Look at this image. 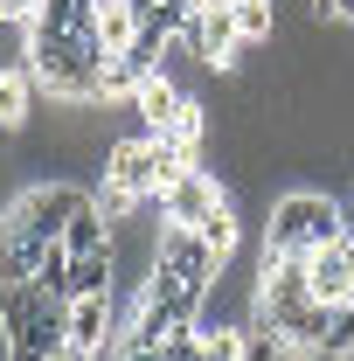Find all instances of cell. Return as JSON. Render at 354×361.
<instances>
[{
	"instance_id": "6da1fadb",
	"label": "cell",
	"mask_w": 354,
	"mask_h": 361,
	"mask_svg": "<svg viewBox=\"0 0 354 361\" xmlns=\"http://www.w3.org/2000/svg\"><path fill=\"white\" fill-rule=\"evenodd\" d=\"M0 319H7V361H56L70 348V299L56 285H7L0 299Z\"/></svg>"
},
{
	"instance_id": "7a4b0ae2",
	"label": "cell",
	"mask_w": 354,
	"mask_h": 361,
	"mask_svg": "<svg viewBox=\"0 0 354 361\" xmlns=\"http://www.w3.org/2000/svg\"><path fill=\"white\" fill-rule=\"evenodd\" d=\"M348 236V216H341V202L334 195H319V188H292V195H278L271 202V223H264V250H326V243H341Z\"/></svg>"
},
{
	"instance_id": "3957f363",
	"label": "cell",
	"mask_w": 354,
	"mask_h": 361,
	"mask_svg": "<svg viewBox=\"0 0 354 361\" xmlns=\"http://www.w3.org/2000/svg\"><path fill=\"white\" fill-rule=\"evenodd\" d=\"M28 70L56 97H97L104 49L90 42V35H28Z\"/></svg>"
},
{
	"instance_id": "277c9868",
	"label": "cell",
	"mask_w": 354,
	"mask_h": 361,
	"mask_svg": "<svg viewBox=\"0 0 354 361\" xmlns=\"http://www.w3.org/2000/svg\"><path fill=\"white\" fill-rule=\"evenodd\" d=\"M90 202V188H70V180H35V188H21L7 209H0V223L28 229V236H42V243H63V229L70 216Z\"/></svg>"
},
{
	"instance_id": "5b68a950",
	"label": "cell",
	"mask_w": 354,
	"mask_h": 361,
	"mask_svg": "<svg viewBox=\"0 0 354 361\" xmlns=\"http://www.w3.org/2000/svg\"><path fill=\"white\" fill-rule=\"evenodd\" d=\"M222 202H229V195H222L216 167H202V160H195V167H188V174H181L174 188H167V195H160V223L202 229V223H209V216H216V209H222Z\"/></svg>"
},
{
	"instance_id": "8992f818",
	"label": "cell",
	"mask_w": 354,
	"mask_h": 361,
	"mask_svg": "<svg viewBox=\"0 0 354 361\" xmlns=\"http://www.w3.org/2000/svg\"><path fill=\"white\" fill-rule=\"evenodd\" d=\"M111 334H118V299L111 292H90V299H70V355H111Z\"/></svg>"
},
{
	"instance_id": "52a82bcc",
	"label": "cell",
	"mask_w": 354,
	"mask_h": 361,
	"mask_svg": "<svg viewBox=\"0 0 354 361\" xmlns=\"http://www.w3.org/2000/svg\"><path fill=\"white\" fill-rule=\"evenodd\" d=\"M306 278H312V299H319V306H348V299H354V229L341 236V243L312 250Z\"/></svg>"
},
{
	"instance_id": "ba28073f",
	"label": "cell",
	"mask_w": 354,
	"mask_h": 361,
	"mask_svg": "<svg viewBox=\"0 0 354 361\" xmlns=\"http://www.w3.org/2000/svg\"><path fill=\"white\" fill-rule=\"evenodd\" d=\"M118 285V264H111V250H90V257H70L63 278H56V292L63 299H90V292H111Z\"/></svg>"
},
{
	"instance_id": "9c48e42d",
	"label": "cell",
	"mask_w": 354,
	"mask_h": 361,
	"mask_svg": "<svg viewBox=\"0 0 354 361\" xmlns=\"http://www.w3.org/2000/svg\"><path fill=\"white\" fill-rule=\"evenodd\" d=\"M35 70L28 63H14V70H0V133H21L28 118H35Z\"/></svg>"
},
{
	"instance_id": "30bf717a",
	"label": "cell",
	"mask_w": 354,
	"mask_h": 361,
	"mask_svg": "<svg viewBox=\"0 0 354 361\" xmlns=\"http://www.w3.org/2000/svg\"><path fill=\"white\" fill-rule=\"evenodd\" d=\"M139 21H146V14H139L133 0H97V49H104V56H126L133 35H139Z\"/></svg>"
},
{
	"instance_id": "8fae6325",
	"label": "cell",
	"mask_w": 354,
	"mask_h": 361,
	"mask_svg": "<svg viewBox=\"0 0 354 361\" xmlns=\"http://www.w3.org/2000/svg\"><path fill=\"white\" fill-rule=\"evenodd\" d=\"M63 250H70V257L111 250V223H104V209H97V202H84V209L70 216V229H63Z\"/></svg>"
},
{
	"instance_id": "7c38bea8",
	"label": "cell",
	"mask_w": 354,
	"mask_h": 361,
	"mask_svg": "<svg viewBox=\"0 0 354 361\" xmlns=\"http://www.w3.org/2000/svg\"><path fill=\"white\" fill-rule=\"evenodd\" d=\"M229 14H236L243 42H271L278 35V0H229Z\"/></svg>"
},
{
	"instance_id": "4fadbf2b",
	"label": "cell",
	"mask_w": 354,
	"mask_h": 361,
	"mask_svg": "<svg viewBox=\"0 0 354 361\" xmlns=\"http://www.w3.org/2000/svg\"><path fill=\"white\" fill-rule=\"evenodd\" d=\"M202 243H209V250H216L222 264H229V257H236V209H229V202H222L216 216H209V223H202Z\"/></svg>"
},
{
	"instance_id": "5bb4252c",
	"label": "cell",
	"mask_w": 354,
	"mask_h": 361,
	"mask_svg": "<svg viewBox=\"0 0 354 361\" xmlns=\"http://www.w3.org/2000/svg\"><path fill=\"white\" fill-rule=\"evenodd\" d=\"M334 21H341V28H354V0H334Z\"/></svg>"
},
{
	"instance_id": "9a60e30c",
	"label": "cell",
	"mask_w": 354,
	"mask_h": 361,
	"mask_svg": "<svg viewBox=\"0 0 354 361\" xmlns=\"http://www.w3.org/2000/svg\"><path fill=\"white\" fill-rule=\"evenodd\" d=\"M56 361H84V355H70V348H63V355H56Z\"/></svg>"
}]
</instances>
